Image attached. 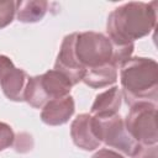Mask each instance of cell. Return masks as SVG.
Masks as SVG:
<instances>
[{
  "instance_id": "4",
  "label": "cell",
  "mask_w": 158,
  "mask_h": 158,
  "mask_svg": "<svg viewBox=\"0 0 158 158\" xmlns=\"http://www.w3.org/2000/svg\"><path fill=\"white\" fill-rule=\"evenodd\" d=\"M93 128L96 138L101 143H105L109 148L121 154L131 157L138 144L126 130L125 121L118 114L111 116H93Z\"/></svg>"
},
{
  "instance_id": "3",
  "label": "cell",
  "mask_w": 158,
  "mask_h": 158,
  "mask_svg": "<svg viewBox=\"0 0 158 158\" xmlns=\"http://www.w3.org/2000/svg\"><path fill=\"white\" fill-rule=\"evenodd\" d=\"M74 56L78 64L84 70L109 63L115 65V46L110 38L101 32H77Z\"/></svg>"
},
{
  "instance_id": "19",
  "label": "cell",
  "mask_w": 158,
  "mask_h": 158,
  "mask_svg": "<svg viewBox=\"0 0 158 158\" xmlns=\"http://www.w3.org/2000/svg\"><path fill=\"white\" fill-rule=\"evenodd\" d=\"M12 65H14V63H12V60H11L7 56L0 54V78H1L2 74H4L10 67H12Z\"/></svg>"
},
{
  "instance_id": "9",
  "label": "cell",
  "mask_w": 158,
  "mask_h": 158,
  "mask_svg": "<svg viewBox=\"0 0 158 158\" xmlns=\"http://www.w3.org/2000/svg\"><path fill=\"white\" fill-rule=\"evenodd\" d=\"M28 74L20 68L12 65L0 78V86L4 95L11 101H23L25 89L28 80Z\"/></svg>"
},
{
  "instance_id": "14",
  "label": "cell",
  "mask_w": 158,
  "mask_h": 158,
  "mask_svg": "<svg viewBox=\"0 0 158 158\" xmlns=\"http://www.w3.org/2000/svg\"><path fill=\"white\" fill-rule=\"evenodd\" d=\"M17 1H0V30L10 25L16 15Z\"/></svg>"
},
{
  "instance_id": "17",
  "label": "cell",
  "mask_w": 158,
  "mask_h": 158,
  "mask_svg": "<svg viewBox=\"0 0 158 158\" xmlns=\"http://www.w3.org/2000/svg\"><path fill=\"white\" fill-rule=\"evenodd\" d=\"M131 158H158L157 144H137Z\"/></svg>"
},
{
  "instance_id": "1",
  "label": "cell",
  "mask_w": 158,
  "mask_h": 158,
  "mask_svg": "<svg viewBox=\"0 0 158 158\" xmlns=\"http://www.w3.org/2000/svg\"><path fill=\"white\" fill-rule=\"evenodd\" d=\"M157 1H131L114 9L106 22V32L116 46H130L152 32L157 22Z\"/></svg>"
},
{
  "instance_id": "5",
  "label": "cell",
  "mask_w": 158,
  "mask_h": 158,
  "mask_svg": "<svg viewBox=\"0 0 158 158\" xmlns=\"http://www.w3.org/2000/svg\"><path fill=\"white\" fill-rule=\"evenodd\" d=\"M125 126L132 138L139 144H157V104L137 102L130 106Z\"/></svg>"
},
{
  "instance_id": "11",
  "label": "cell",
  "mask_w": 158,
  "mask_h": 158,
  "mask_svg": "<svg viewBox=\"0 0 158 158\" xmlns=\"http://www.w3.org/2000/svg\"><path fill=\"white\" fill-rule=\"evenodd\" d=\"M122 104V93L118 86H112L95 96L91 105V116H111L116 115Z\"/></svg>"
},
{
  "instance_id": "15",
  "label": "cell",
  "mask_w": 158,
  "mask_h": 158,
  "mask_svg": "<svg viewBox=\"0 0 158 158\" xmlns=\"http://www.w3.org/2000/svg\"><path fill=\"white\" fill-rule=\"evenodd\" d=\"M12 147L15 148L16 152L27 153L33 148V139H32L31 135H28V133H25V132L19 133L17 136H15Z\"/></svg>"
},
{
  "instance_id": "13",
  "label": "cell",
  "mask_w": 158,
  "mask_h": 158,
  "mask_svg": "<svg viewBox=\"0 0 158 158\" xmlns=\"http://www.w3.org/2000/svg\"><path fill=\"white\" fill-rule=\"evenodd\" d=\"M48 9V2L44 0H30V1H17L16 5V17L20 22L33 23L41 21Z\"/></svg>"
},
{
  "instance_id": "12",
  "label": "cell",
  "mask_w": 158,
  "mask_h": 158,
  "mask_svg": "<svg viewBox=\"0 0 158 158\" xmlns=\"http://www.w3.org/2000/svg\"><path fill=\"white\" fill-rule=\"evenodd\" d=\"M117 69L118 68L111 63L86 69L81 81L93 89H101L112 85L117 80Z\"/></svg>"
},
{
  "instance_id": "7",
  "label": "cell",
  "mask_w": 158,
  "mask_h": 158,
  "mask_svg": "<svg viewBox=\"0 0 158 158\" xmlns=\"http://www.w3.org/2000/svg\"><path fill=\"white\" fill-rule=\"evenodd\" d=\"M75 110L74 99L70 95L48 101L41 111V120L49 126H60L69 121Z\"/></svg>"
},
{
  "instance_id": "18",
  "label": "cell",
  "mask_w": 158,
  "mask_h": 158,
  "mask_svg": "<svg viewBox=\"0 0 158 158\" xmlns=\"http://www.w3.org/2000/svg\"><path fill=\"white\" fill-rule=\"evenodd\" d=\"M91 158H125V156L111 148H100L91 156Z\"/></svg>"
},
{
  "instance_id": "10",
  "label": "cell",
  "mask_w": 158,
  "mask_h": 158,
  "mask_svg": "<svg viewBox=\"0 0 158 158\" xmlns=\"http://www.w3.org/2000/svg\"><path fill=\"white\" fill-rule=\"evenodd\" d=\"M38 81L48 101L69 95L73 86L70 80L63 73L56 69H51L38 75Z\"/></svg>"
},
{
  "instance_id": "2",
  "label": "cell",
  "mask_w": 158,
  "mask_h": 158,
  "mask_svg": "<svg viewBox=\"0 0 158 158\" xmlns=\"http://www.w3.org/2000/svg\"><path fill=\"white\" fill-rule=\"evenodd\" d=\"M122 99L128 106L158 100V64L152 58L130 57L120 65Z\"/></svg>"
},
{
  "instance_id": "8",
  "label": "cell",
  "mask_w": 158,
  "mask_h": 158,
  "mask_svg": "<svg viewBox=\"0 0 158 158\" xmlns=\"http://www.w3.org/2000/svg\"><path fill=\"white\" fill-rule=\"evenodd\" d=\"M70 136L74 144L84 151H94L101 144L94 133L90 114H80L74 118L70 125Z\"/></svg>"
},
{
  "instance_id": "16",
  "label": "cell",
  "mask_w": 158,
  "mask_h": 158,
  "mask_svg": "<svg viewBox=\"0 0 158 158\" xmlns=\"http://www.w3.org/2000/svg\"><path fill=\"white\" fill-rule=\"evenodd\" d=\"M15 139V133L10 125L0 122V151H4L12 146Z\"/></svg>"
},
{
  "instance_id": "6",
  "label": "cell",
  "mask_w": 158,
  "mask_h": 158,
  "mask_svg": "<svg viewBox=\"0 0 158 158\" xmlns=\"http://www.w3.org/2000/svg\"><path fill=\"white\" fill-rule=\"evenodd\" d=\"M77 32L69 33L63 38V42L59 48V53L57 56L54 69L63 73L73 85L78 84L83 80L85 70L78 64L74 56V40Z\"/></svg>"
}]
</instances>
